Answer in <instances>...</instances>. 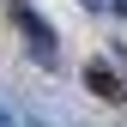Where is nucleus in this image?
<instances>
[{"instance_id": "nucleus-3", "label": "nucleus", "mask_w": 127, "mask_h": 127, "mask_svg": "<svg viewBox=\"0 0 127 127\" xmlns=\"http://www.w3.org/2000/svg\"><path fill=\"white\" fill-rule=\"evenodd\" d=\"M0 127H18V115H12V109H6V103H0Z\"/></svg>"}, {"instance_id": "nucleus-2", "label": "nucleus", "mask_w": 127, "mask_h": 127, "mask_svg": "<svg viewBox=\"0 0 127 127\" xmlns=\"http://www.w3.org/2000/svg\"><path fill=\"white\" fill-rule=\"evenodd\" d=\"M85 91L103 97V103H121V97H127V79L109 67V61H91V67H85Z\"/></svg>"}, {"instance_id": "nucleus-1", "label": "nucleus", "mask_w": 127, "mask_h": 127, "mask_svg": "<svg viewBox=\"0 0 127 127\" xmlns=\"http://www.w3.org/2000/svg\"><path fill=\"white\" fill-rule=\"evenodd\" d=\"M12 24H18V36H24L30 61H36L42 73H61V36H55V24L42 18L30 0H18V6H12Z\"/></svg>"}]
</instances>
